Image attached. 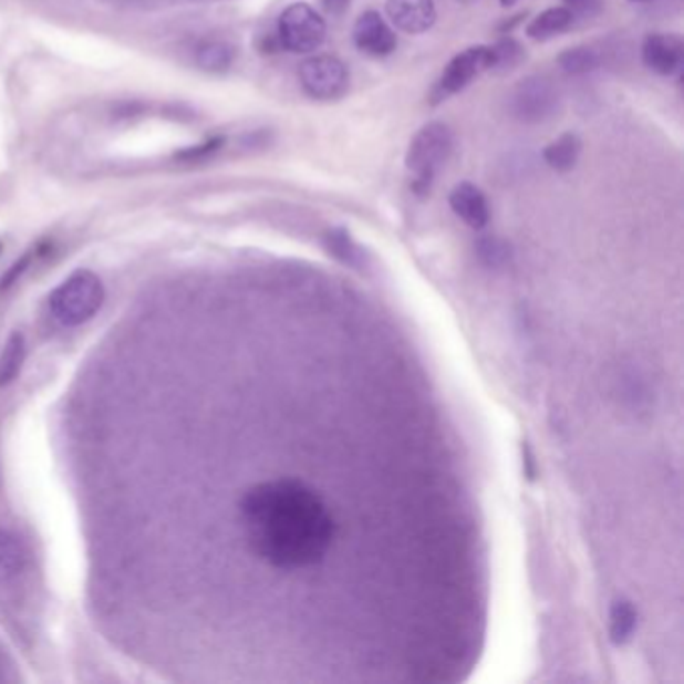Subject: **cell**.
Returning <instances> with one entry per match:
<instances>
[{
  "label": "cell",
  "mask_w": 684,
  "mask_h": 684,
  "mask_svg": "<svg viewBox=\"0 0 684 684\" xmlns=\"http://www.w3.org/2000/svg\"><path fill=\"white\" fill-rule=\"evenodd\" d=\"M490 71V46H470L464 53L456 54L444 73L432 89V105L444 103L449 96L458 95L466 86L471 85L474 79Z\"/></svg>",
  "instance_id": "52a82bcc"
},
{
  "label": "cell",
  "mask_w": 684,
  "mask_h": 684,
  "mask_svg": "<svg viewBox=\"0 0 684 684\" xmlns=\"http://www.w3.org/2000/svg\"><path fill=\"white\" fill-rule=\"evenodd\" d=\"M514 117L526 125H538L555 117L560 107L557 86L546 76H528L520 81L510 96Z\"/></svg>",
  "instance_id": "8992f818"
},
{
  "label": "cell",
  "mask_w": 684,
  "mask_h": 684,
  "mask_svg": "<svg viewBox=\"0 0 684 684\" xmlns=\"http://www.w3.org/2000/svg\"><path fill=\"white\" fill-rule=\"evenodd\" d=\"M27 567V555L19 538L0 528V584L19 578Z\"/></svg>",
  "instance_id": "5bb4252c"
},
{
  "label": "cell",
  "mask_w": 684,
  "mask_h": 684,
  "mask_svg": "<svg viewBox=\"0 0 684 684\" xmlns=\"http://www.w3.org/2000/svg\"><path fill=\"white\" fill-rule=\"evenodd\" d=\"M51 249H53V243H51V241H39L37 246H32L31 249H29L24 256L19 257V259L12 263L11 268L7 269V273L0 278V291H7V289L12 288V286L31 269L32 263H34L37 259L46 256Z\"/></svg>",
  "instance_id": "ffe728a7"
},
{
  "label": "cell",
  "mask_w": 684,
  "mask_h": 684,
  "mask_svg": "<svg viewBox=\"0 0 684 684\" xmlns=\"http://www.w3.org/2000/svg\"><path fill=\"white\" fill-rule=\"evenodd\" d=\"M478 256L488 266H500L508 259V246L496 237H484L478 241Z\"/></svg>",
  "instance_id": "603a6c76"
},
{
  "label": "cell",
  "mask_w": 684,
  "mask_h": 684,
  "mask_svg": "<svg viewBox=\"0 0 684 684\" xmlns=\"http://www.w3.org/2000/svg\"><path fill=\"white\" fill-rule=\"evenodd\" d=\"M195 61L199 64V69H204L207 73H225L236 61V49L225 41L209 39L197 46Z\"/></svg>",
  "instance_id": "9a60e30c"
},
{
  "label": "cell",
  "mask_w": 684,
  "mask_h": 684,
  "mask_svg": "<svg viewBox=\"0 0 684 684\" xmlns=\"http://www.w3.org/2000/svg\"><path fill=\"white\" fill-rule=\"evenodd\" d=\"M300 83L315 101H338L350 89L348 66L332 54H315L300 66Z\"/></svg>",
  "instance_id": "5b68a950"
},
{
  "label": "cell",
  "mask_w": 684,
  "mask_h": 684,
  "mask_svg": "<svg viewBox=\"0 0 684 684\" xmlns=\"http://www.w3.org/2000/svg\"><path fill=\"white\" fill-rule=\"evenodd\" d=\"M449 207L471 229H484L490 221L488 199L474 183H458L449 193Z\"/></svg>",
  "instance_id": "8fae6325"
},
{
  "label": "cell",
  "mask_w": 684,
  "mask_h": 684,
  "mask_svg": "<svg viewBox=\"0 0 684 684\" xmlns=\"http://www.w3.org/2000/svg\"><path fill=\"white\" fill-rule=\"evenodd\" d=\"M631 2H653V0H631Z\"/></svg>",
  "instance_id": "4316f807"
},
{
  "label": "cell",
  "mask_w": 684,
  "mask_h": 684,
  "mask_svg": "<svg viewBox=\"0 0 684 684\" xmlns=\"http://www.w3.org/2000/svg\"><path fill=\"white\" fill-rule=\"evenodd\" d=\"M105 300V288L93 271H75L49 298V310L64 328H76L95 318Z\"/></svg>",
  "instance_id": "3957f363"
},
{
  "label": "cell",
  "mask_w": 684,
  "mask_h": 684,
  "mask_svg": "<svg viewBox=\"0 0 684 684\" xmlns=\"http://www.w3.org/2000/svg\"><path fill=\"white\" fill-rule=\"evenodd\" d=\"M525 61V49L514 39H502L500 43L490 46V71L508 73Z\"/></svg>",
  "instance_id": "d6986e66"
},
{
  "label": "cell",
  "mask_w": 684,
  "mask_h": 684,
  "mask_svg": "<svg viewBox=\"0 0 684 684\" xmlns=\"http://www.w3.org/2000/svg\"><path fill=\"white\" fill-rule=\"evenodd\" d=\"M462 4H470V2H476V0H458Z\"/></svg>",
  "instance_id": "484cf974"
},
{
  "label": "cell",
  "mask_w": 684,
  "mask_h": 684,
  "mask_svg": "<svg viewBox=\"0 0 684 684\" xmlns=\"http://www.w3.org/2000/svg\"><path fill=\"white\" fill-rule=\"evenodd\" d=\"M558 64L568 75H587L599 69L600 56L590 46H574L558 56Z\"/></svg>",
  "instance_id": "ac0fdd59"
},
{
  "label": "cell",
  "mask_w": 684,
  "mask_h": 684,
  "mask_svg": "<svg viewBox=\"0 0 684 684\" xmlns=\"http://www.w3.org/2000/svg\"><path fill=\"white\" fill-rule=\"evenodd\" d=\"M636 622H639V612L632 607V602L616 600L610 609V641L619 644V646L626 644L636 631Z\"/></svg>",
  "instance_id": "2e32d148"
},
{
  "label": "cell",
  "mask_w": 684,
  "mask_h": 684,
  "mask_svg": "<svg viewBox=\"0 0 684 684\" xmlns=\"http://www.w3.org/2000/svg\"><path fill=\"white\" fill-rule=\"evenodd\" d=\"M385 12L407 34L429 31L438 17L434 0H385Z\"/></svg>",
  "instance_id": "30bf717a"
},
{
  "label": "cell",
  "mask_w": 684,
  "mask_h": 684,
  "mask_svg": "<svg viewBox=\"0 0 684 684\" xmlns=\"http://www.w3.org/2000/svg\"><path fill=\"white\" fill-rule=\"evenodd\" d=\"M642 63L661 76L681 73L684 63V43L681 37L669 32H653L642 43Z\"/></svg>",
  "instance_id": "ba28073f"
},
{
  "label": "cell",
  "mask_w": 684,
  "mask_h": 684,
  "mask_svg": "<svg viewBox=\"0 0 684 684\" xmlns=\"http://www.w3.org/2000/svg\"><path fill=\"white\" fill-rule=\"evenodd\" d=\"M353 43L367 56L382 59L396 51V32L392 31L380 12L367 11L355 21Z\"/></svg>",
  "instance_id": "9c48e42d"
},
{
  "label": "cell",
  "mask_w": 684,
  "mask_h": 684,
  "mask_svg": "<svg viewBox=\"0 0 684 684\" xmlns=\"http://www.w3.org/2000/svg\"><path fill=\"white\" fill-rule=\"evenodd\" d=\"M500 2H502L504 7H508V4H514L516 0H500Z\"/></svg>",
  "instance_id": "d4e9b609"
},
{
  "label": "cell",
  "mask_w": 684,
  "mask_h": 684,
  "mask_svg": "<svg viewBox=\"0 0 684 684\" xmlns=\"http://www.w3.org/2000/svg\"><path fill=\"white\" fill-rule=\"evenodd\" d=\"M325 247H328V251H330L333 257H338L340 261L348 263V266H353V263L360 261V249L353 243L350 234H348L345 229H342V227L332 229V231L325 236Z\"/></svg>",
  "instance_id": "44dd1931"
},
{
  "label": "cell",
  "mask_w": 684,
  "mask_h": 684,
  "mask_svg": "<svg viewBox=\"0 0 684 684\" xmlns=\"http://www.w3.org/2000/svg\"><path fill=\"white\" fill-rule=\"evenodd\" d=\"M452 147L454 137L444 123L434 121L417 131L406 153L407 172L412 173V191L417 197L429 195L439 169L452 155Z\"/></svg>",
  "instance_id": "7a4b0ae2"
},
{
  "label": "cell",
  "mask_w": 684,
  "mask_h": 684,
  "mask_svg": "<svg viewBox=\"0 0 684 684\" xmlns=\"http://www.w3.org/2000/svg\"><path fill=\"white\" fill-rule=\"evenodd\" d=\"M574 22V14L567 7H555L548 11L540 12L535 21L528 24L526 34L535 41H550L558 34L567 32Z\"/></svg>",
  "instance_id": "4fadbf2b"
},
{
  "label": "cell",
  "mask_w": 684,
  "mask_h": 684,
  "mask_svg": "<svg viewBox=\"0 0 684 684\" xmlns=\"http://www.w3.org/2000/svg\"><path fill=\"white\" fill-rule=\"evenodd\" d=\"M582 153V141L574 133H564L557 141H552L546 147L542 157L545 163L558 173L572 172L577 167L578 159Z\"/></svg>",
  "instance_id": "7c38bea8"
},
{
  "label": "cell",
  "mask_w": 684,
  "mask_h": 684,
  "mask_svg": "<svg viewBox=\"0 0 684 684\" xmlns=\"http://www.w3.org/2000/svg\"><path fill=\"white\" fill-rule=\"evenodd\" d=\"M224 135H217V137L205 141L201 145H193V147H187L182 153H177V160L179 163H187V165L204 163V160L211 159L219 151L224 149Z\"/></svg>",
  "instance_id": "7402d4cb"
},
{
  "label": "cell",
  "mask_w": 684,
  "mask_h": 684,
  "mask_svg": "<svg viewBox=\"0 0 684 684\" xmlns=\"http://www.w3.org/2000/svg\"><path fill=\"white\" fill-rule=\"evenodd\" d=\"M325 34L328 29L320 12L305 2H296L281 12L276 39L279 49H286L289 53L310 54L325 43Z\"/></svg>",
  "instance_id": "277c9868"
},
{
  "label": "cell",
  "mask_w": 684,
  "mask_h": 684,
  "mask_svg": "<svg viewBox=\"0 0 684 684\" xmlns=\"http://www.w3.org/2000/svg\"><path fill=\"white\" fill-rule=\"evenodd\" d=\"M247 545L279 570L321 562L335 540V520L320 494L293 478L259 481L239 502Z\"/></svg>",
  "instance_id": "6da1fadb"
},
{
  "label": "cell",
  "mask_w": 684,
  "mask_h": 684,
  "mask_svg": "<svg viewBox=\"0 0 684 684\" xmlns=\"http://www.w3.org/2000/svg\"><path fill=\"white\" fill-rule=\"evenodd\" d=\"M350 2H352V0H321L323 9L328 11V14H332V17H342L343 12L350 9Z\"/></svg>",
  "instance_id": "cb8c5ba5"
},
{
  "label": "cell",
  "mask_w": 684,
  "mask_h": 684,
  "mask_svg": "<svg viewBox=\"0 0 684 684\" xmlns=\"http://www.w3.org/2000/svg\"><path fill=\"white\" fill-rule=\"evenodd\" d=\"M27 360V340L21 332L12 333L0 355V385H9L21 374Z\"/></svg>",
  "instance_id": "e0dca14e"
}]
</instances>
